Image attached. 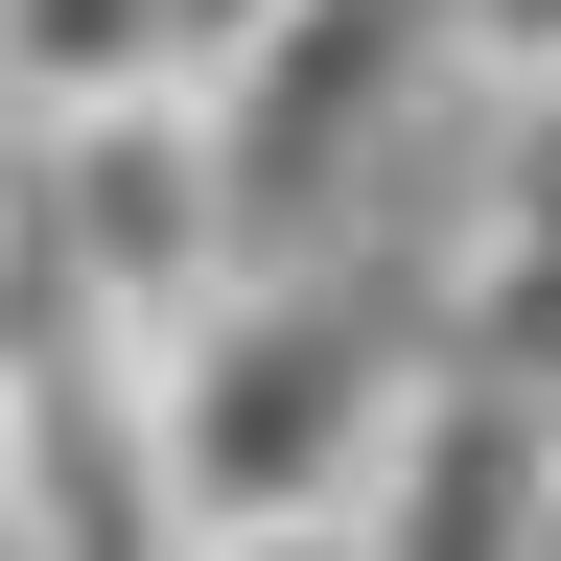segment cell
<instances>
[{"instance_id": "obj_6", "label": "cell", "mask_w": 561, "mask_h": 561, "mask_svg": "<svg viewBox=\"0 0 561 561\" xmlns=\"http://www.w3.org/2000/svg\"><path fill=\"white\" fill-rule=\"evenodd\" d=\"M234 0H0V117H70V94H187Z\"/></svg>"}, {"instance_id": "obj_11", "label": "cell", "mask_w": 561, "mask_h": 561, "mask_svg": "<svg viewBox=\"0 0 561 561\" xmlns=\"http://www.w3.org/2000/svg\"><path fill=\"white\" fill-rule=\"evenodd\" d=\"M515 561H561V491H538V538H515Z\"/></svg>"}, {"instance_id": "obj_7", "label": "cell", "mask_w": 561, "mask_h": 561, "mask_svg": "<svg viewBox=\"0 0 561 561\" xmlns=\"http://www.w3.org/2000/svg\"><path fill=\"white\" fill-rule=\"evenodd\" d=\"M445 375H491V398H538L561 421V234H445Z\"/></svg>"}, {"instance_id": "obj_1", "label": "cell", "mask_w": 561, "mask_h": 561, "mask_svg": "<svg viewBox=\"0 0 561 561\" xmlns=\"http://www.w3.org/2000/svg\"><path fill=\"white\" fill-rule=\"evenodd\" d=\"M421 398V305L375 257H234L187 328H140V468H164V538L187 515H351Z\"/></svg>"}, {"instance_id": "obj_5", "label": "cell", "mask_w": 561, "mask_h": 561, "mask_svg": "<svg viewBox=\"0 0 561 561\" xmlns=\"http://www.w3.org/2000/svg\"><path fill=\"white\" fill-rule=\"evenodd\" d=\"M538 491H561V421L421 351V398H398V445H375V491H351V515H375V561H515Z\"/></svg>"}, {"instance_id": "obj_4", "label": "cell", "mask_w": 561, "mask_h": 561, "mask_svg": "<svg viewBox=\"0 0 561 561\" xmlns=\"http://www.w3.org/2000/svg\"><path fill=\"white\" fill-rule=\"evenodd\" d=\"M0 164H24L47 257L94 280L117 328H187L210 280H234V210H210V117H187V94H70V117H0Z\"/></svg>"}, {"instance_id": "obj_2", "label": "cell", "mask_w": 561, "mask_h": 561, "mask_svg": "<svg viewBox=\"0 0 561 561\" xmlns=\"http://www.w3.org/2000/svg\"><path fill=\"white\" fill-rule=\"evenodd\" d=\"M445 0H234L187 70V117H210V210H234V257H328V234H375V187H398V140H445Z\"/></svg>"}, {"instance_id": "obj_3", "label": "cell", "mask_w": 561, "mask_h": 561, "mask_svg": "<svg viewBox=\"0 0 561 561\" xmlns=\"http://www.w3.org/2000/svg\"><path fill=\"white\" fill-rule=\"evenodd\" d=\"M0 561H164V468H140V328L47 257L24 164H0Z\"/></svg>"}, {"instance_id": "obj_8", "label": "cell", "mask_w": 561, "mask_h": 561, "mask_svg": "<svg viewBox=\"0 0 561 561\" xmlns=\"http://www.w3.org/2000/svg\"><path fill=\"white\" fill-rule=\"evenodd\" d=\"M468 117V164H445V234H561V70H491Z\"/></svg>"}, {"instance_id": "obj_10", "label": "cell", "mask_w": 561, "mask_h": 561, "mask_svg": "<svg viewBox=\"0 0 561 561\" xmlns=\"http://www.w3.org/2000/svg\"><path fill=\"white\" fill-rule=\"evenodd\" d=\"M445 70L491 94V70H561V0H445Z\"/></svg>"}, {"instance_id": "obj_9", "label": "cell", "mask_w": 561, "mask_h": 561, "mask_svg": "<svg viewBox=\"0 0 561 561\" xmlns=\"http://www.w3.org/2000/svg\"><path fill=\"white\" fill-rule=\"evenodd\" d=\"M164 561H375V515H187Z\"/></svg>"}]
</instances>
